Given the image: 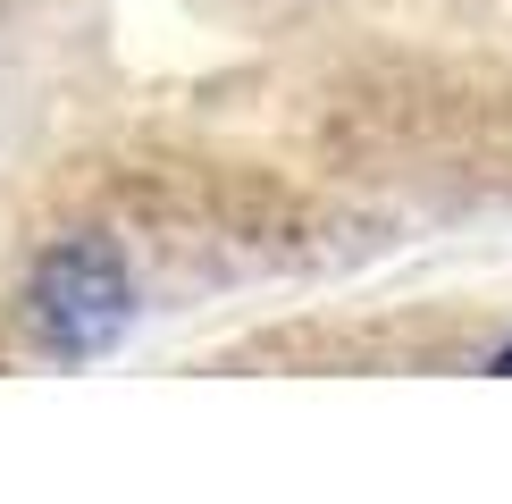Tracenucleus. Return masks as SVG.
Returning <instances> with one entry per match:
<instances>
[{"instance_id":"obj_1","label":"nucleus","mask_w":512,"mask_h":504,"mask_svg":"<svg viewBox=\"0 0 512 504\" xmlns=\"http://www.w3.org/2000/svg\"><path fill=\"white\" fill-rule=\"evenodd\" d=\"M34 320H42V336H51L59 353H101L126 328V269L101 244L59 252L34 278Z\"/></svg>"},{"instance_id":"obj_2","label":"nucleus","mask_w":512,"mask_h":504,"mask_svg":"<svg viewBox=\"0 0 512 504\" xmlns=\"http://www.w3.org/2000/svg\"><path fill=\"white\" fill-rule=\"evenodd\" d=\"M496 370H504V378H512V345H504V353H496Z\"/></svg>"}]
</instances>
